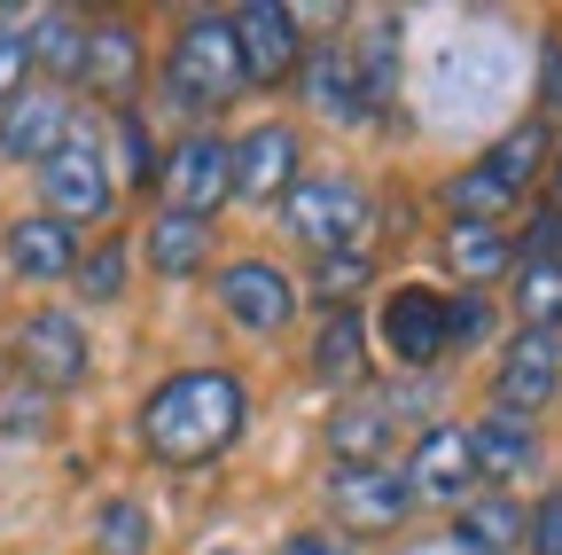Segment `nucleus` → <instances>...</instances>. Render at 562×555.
<instances>
[{"label": "nucleus", "mask_w": 562, "mask_h": 555, "mask_svg": "<svg viewBox=\"0 0 562 555\" xmlns=\"http://www.w3.org/2000/svg\"><path fill=\"white\" fill-rule=\"evenodd\" d=\"M243 376L227 368H180L149 391L140 407V446H149L165 469H203L220 462L235 439H243Z\"/></svg>", "instance_id": "1"}, {"label": "nucleus", "mask_w": 562, "mask_h": 555, "mask_svg": "<svg viewBox=\"0 0 562 555\" xmlns=\"http://www.w3.org/2000/svg\"><path fill=\"white\" fill-rule=\"evenodd\" d=\"M165 79H172V102H180V110H220V102H235V95H243V55H235L227 16H188L180 40H172Z\"/></svg>", "instance_id": "2"}, {"label": "nucleus", "mask_w": 562, "mask_h": 555, "mask_svg": "<svg viewBox=\"0 0 562 555\" xmlns=\"http://www.w3.org/2000/svg\"><path fill=\"white\" fill-rule=\"evenodd\" d=\"M281 220H290L297 243H313V251L328 258V251H351V243H360L368 196H360V180H351V173H297L290 196H281Z\"/></svg>", "instance_id": "3"}, {"label": "nucleus", "mask_w": 562, "mask_h": 555, "mask_svg": "<svg viewBox=\"0 0 562 555\" xmlns=\"http://www.w3.org/2000/svg\"><path fill=\"white\" fill-rule=\"evenodd\" d=\"M40 188H47V220H55V227H79V220H102V212H110V188H117V180H110V165H102V142L70 125L63 149L40 165Z\"/></svg>", "instance_id": "4"}, {"label": "nucleus", "mask_w": 562, "mask_h": 555, "mask_svg": "<svg viewBox=\"0 0 562 555\" xmlns=\"http://www.w3.org/2000/svg\"><path fill=\"white\" fill-rule=\"evenodd\" d=\"M157 188H165V212H172V220H203V227H211V212L227 203V133L195 125L188 142H172Z\"/></svg>", "instance_id": "5"}, {"label": "nucleus", "mask_w": 562, "mask_h": 555, "mask_svg": "<svg viewBox=\"0 0 562 555\" xmlns=\"http://www.w3.org/2000/svg\"><path fill=\"white\" fill-rule=\"evenodd\" d=\"M235 32V55H243V87H273L305 63V40H297V9H273V0H250V9L227 16Z\"/></svg>", "instance_id": "6"}, {"label": "nucleus", "mask_w": 562, "mask_h": 555, "mask_svg": "<svg viewBox=\"0 0 562 555\" xmlns=\"http://www.w3.org/2000/svg\"><path fill=\"white\" fill-rule=\"evenodd\" d=\"M220 306L235 313V329L281 336V329L297 321V282L273 258H235V266H220Z\"/></svg>", "instance_id": "7"}, {"label": "nucleus", "mask_w": 562, "mask_h": 555, "mask_svg": "<svg viewBox=\"0 0 562 555\" xmlns=\"http://www.w3.org/2000/svg\"><path fill=\"white\" fill-rule=\"evenodd\" d=\"M297 180V133L290 125H250L227 142V196L243 203H281Z\"/></svg>", "instance_id": "8"}, {"label": "nucleus", "mask_w": 562, "mask_h": 555, "mask_svg": "<svg viewBox=\"0 0 562 555\" xmlns=\"http://www.w3.org/2000/svg\"><path fill=\"white\" fill-rule=\"evenodd\" d=\"M406 493L414 501H446V509H461L469 501V485H476V454H469V431L461 423H430L414 439V454H406Z\"/></svg>", "instance_id": "9"}, {"label": "nucleus", "mask_w": 562, "mask_h": 555, "mask_svg": "<svg viewBox=\"0 0 562 555\" xmlns=\"http://www.w3.org/2000/svg\"><path fill=\"white\" fill-rule=\"evenodd\" d=\"M375 336H383V353H391L398 368H430V360L446 353V298L422 290V282L391 290L383 313H375Z\"/></svg>", "instance_id": "10"}, {"label": "nucleus", "mask_w": 562, "mask_h": 555, "mask_svg": "<svg viewBox=\"0 0 562 555\" xmlns=\"http://www.w3.org/2000/svg\"><path fill=\"white\" fill-rule=\"evenodd\" d=\"M406 477H398V462H360V469H336L328 477V509H336V524L344 532H391L398 517H406Z\"/></svg>", "instance_id": "11"}, {"label": "nucleus", "mask_w": 562, "mask_h": 555, "mask_svg": "<svg viewBox=\"0 0 562 555\" xmlns=\"http://www.w3.org/2000/svg\"><path fill=\"white\" fill-rule=\"evenodd\" d=\"M16 360L40 391H70L87 376V329L70 321V313H32L24 336H16Z\"/></svg>", "instance_id": "12"}, {"label": "nucleus", "mask_w": 562, "mask_h": 555, "mask_svg": "<svg viewBox=\"0 0 562 555\" xmlns=\"http://www.w3.org/2000/svg\"><path fill=\"white\" fill-rule=\"evenodd\" d=\"M554 384H562V344H554V336H539V329H524L508 353H501L492 399H501V414H531V407H547V399H554Z\"/></svg>", "instance_id": "13"}, {"label": "nucleus", "mask_w": 562, "mask_h": 555, "mask_svg": "<svg viewBox=\"0 0 562 555\" xmlns=\"http://www.w3.org/2000/svg\"><path fill=\"white\" fill-rule=\"evenodd\" d=\"M63 133H70V102L55 87H32V95H16L0 110V157L9 165H47L63 149Z\"/></svg>", "instance_id": "14"}, {"label": "nucleus", "mask_w": 562, "mask_h": 555, "mask_svg": "<svg viewBox=\"0 0 562 555\" xmlns=\"http://www.w3.org/2000/svg\"><path fill=\"white\" fill-rule=\"evenodd\" d=\"M398 47H406V32H398L391 9L360 16V40L344 47V55H351V87H360V118H375V110L398 95Z\"/></svg>", "instance_id": "15"}, {"label": "nucleus", "mask_w": 562, "mask_h": 555, "mask_svg": "<svg viewBox=\"0 0 562 555\" xmlns=\"http://www.w3.org/2000/svg\"><path fill=\"white\" fill-rule=\"evenodd\" d=\"M79 79H87V95H102V102H117V110H125V95H133V79H140V40H133V24H125V16L87 24Z\"/></svg>", "instance_id": "16"}, {"label": "nucleus", "mask_w": 562, "mask_h": 555, "mask_svg": "<svg viewBox=\"0 0 562 555\" xmlns=\"http://www.w3.org/2000/svg\"><path fill=\"white\" fill-rule=\"evenodd\" d=\"M547 157H554V133H547L539 118H524V125H508L501 142H492V149L476 157V173H484L492 188H501L508 203H524V188L547 173Z\"/></svg>", "instance_id": "17"}, {"label": "nucleus", "mask_w": 562, "mask_h": 555, "mask_svg": "<svg viewBox=\"0 0 562 555\" xmlns=\"http://www.w3.org/2000/svg\"><path fill=\"white\" fill-rule=\"evenodd\" d=\"M469 454H476V477H524L539 462L531 414H501V407H492L484 423H469Z\"/></svg>", "instance_id": "18"}, {"label": "nucleus", "mask_w": 562, "mask_h": 555, "mask_svg": "<svg viewBox=\"0 0 562 555\" xmlns=\"http://www.w3.org/2000/svg\"><path fill=\"white\" fill-rule=\"evenodd\" d=\"M9 266L24 274V282H63V274H79V243H70V227H55L40 212V220L9 227Z\"/></svg>", "instance_id": "19"}, {"label": "nucleus", "mask_w": 562, "mask_h": 555, "mask_svg": "<svg viewBox=\"0 0 562 555\" xmlns=\"http://www.w3.org/2000/svg\"><path fill=\"white\" fill-rule=\"evenodd\" d=\"M453 547H461V555H508V547H524V509L501 501V493L461 501V517H453Z\"/></svg>", "instance_id": "20"}, {"label": "nucleus", "mask_w": 562, "mask_h": 555, "mask_svg": "<svg viewBox=\"0 0 562 555\" xmlns=\"http://www.w3.org/2000/svg\"><path fill=\"white\" fill-rule=\"evenodd\" d=\"M360 368H368V321L351 306H336L313 336V376L321 384H360Z\"/></svg>", "instance_id": "21"}, {"label": "nucleus", "mask_w": 562, "mask_h": 555, "mask_svg": "<svg viewBox=\"0 0 562 555\" xmlns=\"http://www.w3.org/2000/svg\"><path fill=\"white\" fill-rule=\"evenodd\" d=\"M328 454H344L336 469H360V462H383L391 454V414L375 399H344L336 423H328Z\"/></svg>", "instance_id": "22"}, {"label": "nucleus", "mask_w": 562, "mask_h": 555, "mask_svg": "<svg viewBox=\"0 0 562 555\" xmlns=\"http://www.w3.org/2000/svg\"><path fill=\"white\" fill-rule=\"evenodd\" d=\"M149 266L172 274V282H180V274H195V266H211V227L157 212V220H149Z\"/></svg>", "instance_id": "23"}, {"label": "nucleus", "mask_w": 562, "mask_h": 555, "mask_svg": "<svg viewBox=\"0 0 562 555\" xmlns=\"http://www.w3.org/2000/svg\"><path fill=\"white\" fill-rule=\"evenodd\" d=\"M24 47H32V71H47V79H79V47H87V24L70 16V9H47V16L24 32Z\"/></svg>", "instance_id": "24"}, {"label": "nucleus", "mask_w": 562, "mask_h": 555, "mask_svg": "<svg viewBox=\"0 0 562 555\" xmlns=\"http://www.w3.org/2000/svg\"><path fill=\"white\" fill-rule=\"evenodd\" d=\"M305 102L321 118H360V87H351V55L344 47H313L305 55Z\"/></svg>", "instance_id": "25"}, {"label": "nucleus", "mask_w": 562, "mask_h": 555, "mask_svg": "<svg viewBox=\"0 0 562 555\" xmlns=\"http://www.w3.org/2000/svg\"><path fill=\"white\" fill-rule=\"evenodd\" d=\"M516 313H524V329H539V336L562 329V266H554V258H524V266H516Z\"/></svg>", "instance_id": "26"}, {"label": "nucleus", "mask_w": 562, "mask_h": 555, "mask_svg": "<svg viewBox=\"0 0 562 555\" xmlns=\"http://www.w3.org/2000/svg\"><path fill=\"white\" fill-rule=\"evenodd\" d=\"M446 251H453V274H461V282H492L501 266H516V251H508L501 227H453Z\"/></svg>", "instance_id": "27"}, {"label": "nucleus", "mask_w": 562, "mask_h": 555, "mask_svg": "<svg viewBox=\"0 0 562 555\" xmlns=\"http://www.w3.org/2000/svg\"><path fill=\"white\" fill-rule=\"evenodd\" d=\"M94 532H102L110 555H149V517H140L133 501H110V509L94 517Z\"/></svg>", "instance_id": "28"}, {"label": "nucleus", "mask_w": 562, "mask_h": 555, "mask_svg": "<svg viewBox=\"0 0 562 555\" xmlns=\"http://www.w3.org/2000/svg\"><path fill=\"white\" fill-rule=\"evenodd\" d=\"M492 336V306L469 290V298H453L446 306V353H476V344Z\"/></svg>", "instance_id": "29"}, {"label": "nucleus", "mask_w": 562, "mask_h": 555, "mask_svg": "<svg viewBox=\"0 0 562 555\" xmlns=\"http://www.w3.org/2000/svg\"><path fill=\"white\" fill-rule=\"evenodd\" d=\"M360 282H368V258H360V251H328V258L313 266V290H321L328 306H344Z\"/></svg>", "instance_id": "30"}, {"label": "nucleus", "mask_w": 562, "mask_h": 555, "mask_svg": "<svg viewBox=\"0 0 562 555\" xmlns=\"http://www.w3.org/2000/svg\"><path fill=\"white\" fill-rule=\"evenodd\" d=\"M375 407L391 414V431H398V423H422V431H430V414H438V384H430V376H414V384H398V391H391V399H375Z\"/></svg>", "instance_id": "31"}, {"label": "nucleus", "mask_w": 562, "mask_h": 555, "mask_svg": "<svg viewBox=\"0 0 562 555\" xmlns=\"http://www.w3.org/2000/svg\"><path fill=\"white\" fill-rule=\"evenodd\" d=\"M32 79V47H24V24H0V110H9Z\"/></svg>", "instance_id": "32"}, {"label": "nucleus", "mask_w": 562, "mask_h": 555, "mask_svg": "<svg viewBox=\"0 0 562 555\" xmlns=\"http://www.w3.org/2000/svg\"><path fill=\"white\" fill-rule=\"evenodd\" d=\"M79 290H87V298H94V306H102V298H117V290H125V243H102V251H94V258H87V266H79Z\"/></svg>", "instance_id": "33"}, {"label": "nucleus", "mask_w": 562, "mask_h": 555, "mask_svg": "<svg viewBox=\"0 0 562 555\" xmlns=\"http://www.w3.org/2000/svg\"><path fill=\"white\" fill-rule=\"evenodd\" d=\"M117 165H125V180H149V125H140L133 102L117 110Z\"/></svg>", "instance_id": "34"}, {"label": "nucleus", "mask_w": 562, "mask_h": 555, "mask_svg": "<svg viewBox=\"0 0 562 555\" xmlns=\"http://www.w3.org/2000/svg\"><path fill=\"white\" fill-rule=\"evenodd\" d=\"M524 540H531V555H562V485L524 517Z\"/></svg>", "instance_id": "35"}, {"label": "nucleus", "mask_w": 562, "mask_h": 555, "mask_svg": "<svg viewBox=\"0 0 562 555\" xmlns=\"http://www.w3.org/2000/svg\"><path fill=\"white\" fill-rule=\"evenodd\" d=\"M539 71H547V79H539L547 110H562V40H547V47H539Z\"/></svg>", "instance_id": "36"}, {"label": "nucleus", "mask_w": 562, "mask_h": 555, "mask_svg": "<svg viewBox=\"0 0 562 555\" xmlns=\"http://www.w3.org/2000/svg\"><path fill=\"white\" fill-rule=\"evenodd\" d=\"M281 555H351L336 532H290V540H281Z\"/></svg>", "instance_id": "37"}, {"label": "nucleus", "mask_w": 562, "mask_h": 555, "mask_svg": "<svg viewBox=\"0 0 562 555\" xmlns=\"http://www.w3.org/2000/svg\"><path fill=\"white\" fill-rule=\"evenodd\" d=\"M547 220H562V157H554V180H547Z\"/></svg>", "instance_id": "38"}, {"label": "nucleus", "mask_w": 562, "mask_h": 555, "mask_svg": "<svg viewBox=\"0 0 562 555\" xmlns=\"http://www.w3.org/2000/svg\"><path fill=\"white\" fill-rule=\"evenodd\" d=\"M547 258H554V266H562V235H554V251H547Z\"/></svg>", "instance_id": "39"}, {"label": "nucleus", "mask_w": 562, "mask_h": 555, "mask_svg": "<svg viewBox=\"0 0 562 555\" xmlns=\"http://www.w3.org/2000/svg\"><path fill=\"white\" fill-rule=\"evenodd\" d=\"M220 555H235V547H220Z\"/></svg>", "instance_id": "40"}]
</instances>
